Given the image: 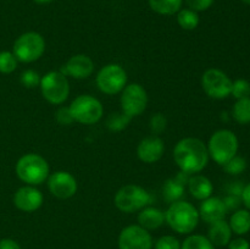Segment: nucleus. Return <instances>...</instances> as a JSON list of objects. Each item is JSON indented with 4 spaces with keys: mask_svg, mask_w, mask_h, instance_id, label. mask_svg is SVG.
Listing matches in <instances>:
<instances>
[{
    "mask_svg": "<svg viewBox=\"0 0 250 249\" xmlns=\"http://www.w3.org/2000/svg\"><path fill=\"white\" fill-rule=\"evenodd\" d=\"M0 249H21V247L15 239L2 238L0 239Z\"/></svg>",
    "mask_w": 250,
    "mask_h": 249,
    "instance_id": "39",
    "label": "nucleus"
},
{
    "mask_svg": "<svg viewBox=\"0 0 250 249\" xmlns=\"http://www.w3.org/2000/svg\"><path fill=\"white\" fill-rule=\"evenodd\" d=\"M49 192L59 199H68L77 192V181L67 171H56L48 177Z\"/></svg>",
    "mask_w": 250,
    "mask_h": 249,
    "instance_id": "13",
    "label": "nucleus"
},
{
    "mask_svg": "<svg viewBox=\"0 0 250 249\" xmlns=\"http://www.w3.org/2000/svg\"><path fill=\"white\" fill-rule=\"evenodd\" d=\"M34 2H37V4H41V5H44V4H50L53 0H33Z\"/></svg>",
    "mask_w": 250,
    "mask_h": 249,
    "instance_id": "41",
    "label": "nucleus"
},
{
    "mask_svg": "<svg viewBox=\"0 0 250 249\" xmlns=\"http://www.w3.org/2000/svg\"><path fill=\"white\" fill-rule=\"evenodd\" d=\"M229 224L232 232H234L238 236H243V234L248 233L250 231V212L244 209L236 210L232 214Z\"/></svg>",
    "mask_w": 250,
    "mask_h": 249,
    "instance_id": "21",
    "label": "nucleus"
},
{
    "mask_svg": "<svg viewBox=\"0 0 250 249\" xmlns=\"http://www.w3.org/2000/svg\"><path fill=\"white\" fill-rule=\"evenodd\" d=\"M185 187L186 186L182 185L180 181L176 180L175 177L168 178L163 186V194L166 202L171 204V203L180 200L183 197V194H185Z\"/></svg>",
    "mask_w": 250,
    "mask_h": 249,
    "instance_id": "23",
    "label": "nucleus"
},
{
    "mask_svg": "<svg viewBox=\"0 0 250 249\" xmlns=\"http://www.w3.org/2000/svg\"><path fill=\"white\" fill-rule=\"evenodd\" d=\"M199 219L197 208L183 200L171 203L165 212V221L168 226L181 234H188L194 231Z\"/></svg>",
    "mask_w": 250,
    "mask_h": 249,
    "instance_id": "2",
    "label": "nucleus"
},
{
    "mask_svg": "<svg viewBox=\"0 0 250 249\" xmlns=\"http://www.w3.org/2000/svg\"><path fill=\"white\" fill-rule=\"evenodd\" d=\"M70 111L73 120L83 124H97L104 115V107L95 97L82 94L71 103Z\"/></svg>",
    "mask_w": 250,
    "mask_h": 249,
    "instance_id": "8",
    "label": "nucleus"
},
{
    "mask_svg": "<svg viewBox=\"0 0 250 249\" xmlns=\"http://www.w3.org/2000/svg\"><path fill=\"white\" fill-rule=\"evenodd\" d=\"M244 185L242 181H233V182H229L226 187L227 194L232 195H238L242 198V193H243Z\"/></svg>",
    "mask_w": 250,
    "mask_h": 249,
    "instance_id": "37",
    "label": "nucleus"
},
{
    "mask_svg": "<svg viewBox=\"0 0 250 249\" xmlns=\"http://www.w3.org/2000/svg\"><path fill=\"white\" fill-rule=\"evenodd\" d=\"M200 19L197 11L190 9H181L177 12V23L186 31H193L199 24Z\"/></svg>",
    "mask_w": 250,
    "mask_h": 249,
    "instance_id": "24",
    "label": "nucleus"
},
{
    "mask_svg": "<svg viewBox=\"0 0 250 249\" xmlns=\"http://www.w3.org/2000/svg\"><path fill=\"white\" fill-rule=\"evenodd\" d=\"M232 116L238 124H246L250 122V97L238 99L232 109Z\"/></svg>",
    "mask_w": 250,
    "mask_h": 249,
    "instance_id": "25",
    "label": "nucleus"
},
{
    "mask_svg": "<svg viewBox=\"0 0 250 249\" xmlns=\"http://www.w3.org/2000/svg\"><path fill=\"white\" fill-rule=\"evenodd\" d=\"M185 1L187 4L188 9L197 12L205 11L214 4V0H185Z\"/></svg>",
    "mask_w": 250,
    "mask_h": 249,
    "instance_id": "35",
    "label": "nucleus"
},
{
    "mask_svg": "<svg viewBox=\"0 0 250 249\" xmlns=\"http://www.w3.org/2000/svg\"><path fill=\"white\" fill-rule=\"evenodd\" d=\"M208 238L216 247L227 246L232 238V229L229 222H226L225 220H220L214 224H210Z\"/></svg>",
    "mask_w": 250,
    "mask_h": 249,
    "instance_id": "20",
    "label": "nucleus"
},
{
    "mask_svg": "<svg viewBox=\"0 0 250 249\" xmlns=\"http://www.w3.org/2000/svg\"><path fill=\"white\" fill-rule=\"evenodd\" d=\"M182 2L183 0H149V6L156 14L171 16L180 11Z\"/></svg>",
    "mask_w": 250,
    "mask_h": 249,
    "instance_id": "22",
    "label": "nucleus"
},
{
    "mask_svg": "<svg viewBox=\"0 0 250 249\" xmlns=\"http://www.w3.org/2000/svg\"><path fill=\"white\" fill-rule=\"evenodd\" d=\"M14 204L21 211L33 212L43 204V194L34 186H23L15 192Z\"/></svg>",
    "mask_w": 250,
    "mask_h": 249,
    "instance_id": "14",
    "label": "nucleus"
},
{
    "mask_svg": "<svg viewBox=\"0 0 250 249\" xmlns=\"http://www.w3.org/2000/svg\"><path fill=\"white\" fill-rule=\"evenodd\" d=\"M227 246H229V249H250L249 242L246 238H242V237L231 239Z\"/></svg>",
    "mask_w": 250,
    "mask_h": 249,
    "instance_id": "38",
    "label": "nucleus"
},
{
    "mask_svg": "<svg viewBox=\"0 0 250 249\" xmlns=\"http://www.w3.org/2000/svg\"><path fill=\"white\" fill-rule=\"evenodd\" d=\"M222 200H224V204L226 207L227 211H236L242 204V198L238 197V195L227 194Z\"/></svg>",
    "mask_w": 250,
    "mask_h": 249,
    "instance_id": "36",
    "label": "nucleus"
},
{
    "mask_svg": "<svg viewBox=\"0 0 250 249\" xmlns=\"http://www.w3.org/2000/svg\"><path fill=\"white\" fill-rule=\"evenodd\" d=\"M207 144L198 138L187 137L178 142L173 149V160L181 171L189 175L198 173L209 163Z\"/></svg>",
    "mask_w": 250,
    "mask_h": 249,
    "instance_id": "1",
    "label": "nucleus"
},
{
    "mask_svg": "<svg viewBox=\"0 0 250 249\" xmlns=\"http://www.w3.org/2000/svg\"><path fill=\"white\" fill-rule=\"evenodd\" d=\"M17 59L11 51H0V72L5 73H12L17 68Z\"/></svg>",
    "mask_w": 250,
    "mask_h": 249,
    "instance_id": "28",
    "label": "nucleus"
},
{
    "mask_svg": "<svg viewBox=\"0 0 250 249\" xmlns=\"http://www.w3.org/2000/svg\"><path fill=\"white\" fill-rule=\"evenodd\" d=\"M209 156L219 165H224L231 158L237 155L238 151V139L229 129H219L215 132L208 143Z\"/></svg>",
    "mask_w": 250,
    "mask_h": 249,
    "instance_id": "4",
    "label": "nucleus"
},
{
    "mask_svg": "<svg viewBox=\"0 0 250 249\" xmlns=\"http://www.w3.org/2000/svg\"><path fill=\"white\" fill-rule=\"evenodd\" d=\"M150 193L144 189L143 187L137 185H126L120 188L115 194L114 203L117 209L122 212L141 211L151 203Z\"/></svg>",
    "mask_w": 250,
    "mask_h": 249,
    "instance_id": "5",
    "label": "nucleus"
},
{
    "mask_svg": "<svg viewBox=\"0 0 250 249\" xmlns=\"http://www.w3.org/2000/svg\"><path fill=\"white\" fill-rule=\"evenodd\" d=\"M42 95L46 102L54 105H61L70 94V83L67 76L60 71H50L41 78Z\"/></svg>",
    "mask_w": 250,
    "mask_h": 249,
    "instance_id": "6",
    "label": "nucleus"
},
{
    "mask_svg": "<svg viewBox=\"0 0 250 249\" xmlns=\"http://www.w3.org/2000/svg\"><path fill=\"white\" fill-rule=\"evenodd\" d=\"M45 51V41L37 32H26L14 43V55L21 62H33L41 59Z\"/></svg>",
    "mask_w": 250,
    "mask_h": 249,
    "instance_id": "7",
    "label": "nucleus"
},
{
    "mask_svg": "<svg viewBox=\"0 0 250 249\" xmlns=\"http://www.w3.org/2000/svg\"><path fill=\"white\" fill-rule=\"evenodd\" d=\"M121 107L129 117L139 116L144 112L148 105V94L143 85L139 83H131L126 85L121 94Z\"/></svg>",
    "mask_w": 250,
    "mask_h": 249,
    "instance_id": "11",
    "label": "nucleus"
},
{
    "mask_svg": "<svg viewBox=\"0 0 250 249\" xmlns=\"http://www.w3.org/2000/svg\"><path fill=\"white\" fill-rule=\"evenodd\" d=\"M199 217H202L208 224L225 220L227 214V209L224 204V200L217 197H209L208 199L203 200L199 210Z\"/></svg>",
    "mask_w": 250,
    "mask_h": 249,
    "instance_id": "17",
    "label": "nucleus"
},
{
    "mask_svg": "<svg viewBox=\"0 0 250 249\" xmlns=\"http://www.w3.org/2000/svg\"><path fill=\"white\" fill-rule=\"evenodd\" d=\"M97 85L104 94L115 95L127 85V73L119 63H109L100 68L97 75Z\"/></svg>",
    "mask_w": 250,
    "mask_h": 249,
    "instance_id": "9",
    "label": "nucleus"
},
{
    "mask_svg": "<svg viewBox=\"0 0 250 249\" xmlns=\"http://www.w3.org/2000/svg\"><path fill=\"white\" fill-rule=\"evenodd\" d=\"M138 222L139 226L146 228V231L156 229L163 226L164 222H165V212L159 209V208L146 207L139 212Z\"/></svg>",
    "mask_w": 250,
    "mask_h": 249,
    "instance_id": "19",
    "label": "nucleus"
},
{
    "mask_svg": "<svg viewBox=\"0 0 250 249\" xmlns=\"http://www.w3.org/2000/svg\"><path fill=\"white\" fill-rule=\"evenodd\" d=\"M131 120L132 117H129L128 115L125 114L124 111H117L112 112V114H110L109 116L106 117L105 124H106V127L111 132H121L122 129H125L128 126Z\"/></svg>",
    "mask_w": 250,
    "mask_h": 249,
    "instance_id": "26",
    "label": "nucleus"
},
{
    "mask_svg": "<svg viewBox=\"0 0 250 249\" xmlns=\"http://www.w3.org/2000/svg\"><path fill=\"white\" fill-rule=\"evenodd\" d=\"M59 71L62 75L71 76L76 80H84L89 77L94 71V62L89 56L84 54H77L68 59L66 65H63Z\"/></svg>",
    "mask_w": 250,
    "mask_h": 249,
    "instance_id": "15",
    "label": "nucleus"
},
{
    "mask_svg": "<svg viewBox=\"0 0 250 249\" xmlns=\"http://www.w3.org/2000/svg\"><path fill=\"white\" fill-rule=\"evenodd\" d=\"M187 186L190 194L198 200L208 199L209 197H211L212 190H214L211 181L203 175L190 176Z\"/></svg>",
    "mask_w": 250,
    "mask_h": 249,
    "instance_id": "18",
    "label": "nucleus"
},
{
    "mask_svg": "<svg viewBox=\"0 0 250 249\" xmlns=\"http://www.w3.org/2000/svg\"><path fill=\"white\" fill-rule=\"evenodd\" d=\"M242 203L250 209V183L244 186L243 193H242Z\"/></svg>",
    "mask_w": 250,
    "mask_h": 249,
    "instance_id": "40",
    "label": "nucleus"
},
{
    "mask_svg": "<svg viewBox=\"0 0 250 249\" xmlns=\"http://www.w3.org/2000/svg\"><path fill=\"white\" fill-rule=\"evenodd\" d=\"M202 87L212 99H225L231 95L232 81L224 71L209 68L202 77Z\"/></svg>",
    "mask_w": 250,
    "mask_h": 249,
    "instance_id": "10",
    "label": "nucleus"
},
{
    "mask_svg": "<svg viewBox=\"0 0 250 249\" xmlns=\"http://www.w3.org/2000/svg\"><path fill=\"white\" fill-rule=\"evenodd\" d=\"M167 126V119L164 116L163 114L158 112V114L153 115L150 117V121H149V127H150V131L153 132V134H160L163 133L166 129Z\"/></svg>",
    "mask_w": 250,
    "mask_h": 249,
    "instance_id": "31",
    "label": "nucleus"
},
{
    "mask_svg": "<svg viewBox=\"0 0 250 249\" xmlns=\"http://www.w3.org/2000/svg\"><path fill=\"white\" fill-rule=\"evenodd\" d=\"M222 166H224L225 172L229 173V175H239L247 168V160L243 156L234 155Z\"/></svg>",
    "mask_w": 250,
    "mask_h": 249,
    "instance_id": "29",
    "label": "nucleus"
},
{
    "mask_svg": "<svg viewBox=\"0 0 250 249\" xmlns=\"http://www.w3.org/2000/svg\"><path fill=\"white\" fill-rule=\"evenodd\" d=\"M49 164L39 154H24L16 163V175L22 182L29 186H38L49 177Z\"/></svg>",
    "mask_w": 250,
    "mask_h": 249,
    "instance_id": "3",
    "label": "nucleus"
},
{
    "mask_svg": "<svg viewBox=\"0 0 250 249\" xmlns=\"http://www.w3.org/2000/svg\"><path fill=\"white\" fill-rule=\"evenodd\" d=\"M231 94L238 99H243V98H249L250 97V83L247 80L243 78H239L236 80L234 82H232V90Z\"/></svg>",
    "mask_w": 250,
    "mask_h": 249,
    "instance_id": "30",
    "label": "nucleus"
},
{
    "mask_svg": "<svg viewBox=\"0 0 250 249\" xmlns=\"http://www.w3.org/2000/svg\"><path fill=\"white\" fill-rule=\"evenodd\" d=\"M55 120L61 124V126H68V124H73L75 120H73L72 114L70 111V107L61 106L56 110L55 112Z\"/></svg>",
    "mask_w": 250,
    "mask_h": 249,
    "instance_id": "34",
    "label": "nucleus"
},
{
    "mask_svg": "<svg viewBox=\"0 0 250 249\" xmlns=\"http://www.w3.org/2000/svg\"><path fill=\"white\" fill-rule=\"evenodd\" d=\"M165 151V145L160 137L148 136L139 142L137 146V155L139 160L146 164H154L160 160Z\"/></svg>",
    "mask_w": 250,
    "mask_h": 249,
    "instance_id": "16",
    "label": "nucleus"
},
{
    "mask_svg": "<svg viewBox=\"0 0 250 249\" xmlns=\"http://www.w3.org/2000/svg\"><path fill=\"white\" fill-rule=\"evenodd\" d=\"M155 249H181V243L176 237L163 236L156 241Z\"/></svg>",
    "mask_w": 250,
    "mask_h": 249,
    "instance_id": "33",
    "label": "nucleus"
},
{
    "mask_svg": "<svg viewBox=\"0 0 250 249\" xmlns=\"http://www.w3.org/2000/svg\"><path fill=\"white\" fill-rule=\"evenodd\" d=\"M120 249H151L153 238L149 231L139 225L125 227L119 236Z\"/></svg>",
    "mask_w": 250,
    "mask_h": 249,
    "instance_id": "12",
    "label": "nucleus"
},
{
    "mask_svg": "<svg viewBox=\"0 0 250 249\" xmlns=\"http://www.w3.org/2000/svg\"><path fill=\"white\" fill-rule=\"evenodd\" d=\"M21 83L26 88H36L41 84V76L34 70H26L21 75Z\"/></svg>",
    "mask_w": 250,
    "mask_h": 249,
    "instance_id": "32",
    "label": "nucleus"
},
{
    "mask_svg": "<svg viewBox=\"0 0 250 249\" xmlns=\"http://www.w3.org/2000/svg\"><path fill=\"white\" fill-rule=\"evenodd\" d=\"M241 1H243V2H246V4L250 5V0H241Z\"/></svg>",
    "mask_w": 250,
    "mask_h": 249,
    "instance_id": "42",
    "label": "nucleus"
},
{
    "mask_svg": "<svg viewBox=\"0 0 250 249\" xmlns=\"http://www.w3.org/2000/svg\"><path fill=\"white\" fill-rule=\"evenodd\" d=\"M181 249H215V246L208 237L202 234H192L183 241Z\"/></svg>",
    "mask_w": 250,
    "mask_h": 249,
    "instance_id": "27",
    "label": "nucleus"
}]
</instances>
